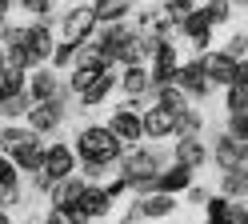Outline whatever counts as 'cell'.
I'll return each mask as SVG.
<instances>
[{"label":"cell","instance_id":"obj_1","mask_svg":"<svg viewBox=\"0 0 248 224\" xmlns=\"http://www.w3.org/2000/svg\"><path fill=\"white\" fill-rule=\"evenodd\" d=\"M72 144H76V160H80V164H104V168L120 164L124 148H128L108 124H84Z\"/></svg>","mask_w":248,"mask_h":224},{"label":"cell","instance_id":"obj_2","mask_svg":"<svg viewBox=\"0 0 248 224\" xmlns=\"http://www.w3.org/2000/svg\"><path fill=\"white\" fill-rule=\"evenodd\" d=\"M72 224H88V220H104V216H112V196L104 192V184L100 180H88L84 184V192L76 196V204H72Z\"/></svg>","mask_w":248,"mask_h":224},{"label":"cell","instance_id":"obj_3","mask_svg":"<svg viewBox=\"0 0 248 224\" xmlns=\"http://www.w3.org/2000/svg\"><path fill=\"white\" fill-rule=\"evenodd\" d=\"M164 168V160L160 152H152V148H140V144H132V148H124L120 156V172L128 176V184H140V180H156Z\"/></svg>","mask_w":248,"mask_h":224},{"label":"cell","instance_id":"obj_4","mask_svg":"<svg viewBox=\"0 0 248 224\" xmlns=\"http://www.w3.org/2000/svg\"><path fill=\"white\" fill-rule=\"evenodd\" d=\"M140 112H144V100H124V104H116L112 112H108V128L128 144H140L144 140V124H140Z\"/></svg>","mask_w":248,"mask_h":224},{"label":"cell","instance_id":"obj_5","mask_svg":"<svg viewBox=\"0 0 248 224\" xmlns=\"http://www.w3.org/2000/svg\"><path fill=\"white\" fill-rule=\"evenodd\" d=\"M176 212V196L172 192H160V188H152V192H140V196L132 200V208L124 212V220H168Z\"/></svg>","mask_w":248,"mask_h":224},{"label":"cell","instance_id":"obj_6","mask_svg":"<svg viewBox=\"0 0 248 224\" xmlns=\"http://www.w3.org/2000/svg\"><path fill=\"white\" fill-rule=\"evenodd\" d=\"M100 24H96V12H92V4H76L60 16V40H72V44H84L92 32H96Z\"/></svg>","mask_w":248,"mask_h":224},{"label":"cell","instance_id":"obj_7","mask_svg":"<svg viewBox=\"0 0 248 224\" xmlns=\"http://www.w3.org/2000/svg\"><path fill=\"white\" fill-rule=\"evenodd\" d=\"M176 68H180V48H176L172 40H156V44H152V56H148V76H152V88L172 84Z\"/></svg>","mask_w":248,"mask_h":224},{"label":"cell","instance_id":"obj_8","mask_svg":"<svg viewBox=\"0 0 248 224\" xmlns=\"http://www.w3.org/2000/svg\"><path fill=\"white\" fill-rule=\"evenodd\" d=\"M64 100H68V92H60V96H52V100H36L32 108H28V116H24V124L32 128V132H40V136H48V132H56V128H60V120H64Z\"/></svg>","mask_w":248,"mask_h":224},{"label":"cell","instance_id":"obj_9","mask_svg":"<svg viewBox=\"0 0 248 224\" xmlns=\"http://www.w3.org/2000/svg\"><path fill=\"white\" fill-rule=\"evenodd\" d=\"M172 84H180L184 92H188V100H208V96L216 92L212 88V80L204 76V60L192 56V60H180V68L172 76Z\"/></svg>","mask_w":248,"mask_h":224},{"label":"cell","instance_id":"obj_10","mask_svg":"<svg viewBox=\"0 0 248 224\" xmlns=\"http://www.w3.org/2000/svg\"><path fill=\"white\" fill-rule=\"evenodd\" d=\"M60 92H68V84L60 80V72L52 68V64H36L32 72H28V96H32V104L36 100H52V96Z\"/></svg>","mask_w":248,"mask_h":224},{"label":"cell","instance_id":"obj_11","mask_svg":"<svg viewBox=\"0 0 248 224\" xmlns=\"http://www.w3.org/2000/svg\"><path fill=\"white\" fill-rule=\"evenodd\" d=\"M140 124H144V136L148 140H164V136H176V112L164 108L160 100H152L140 112Z\"/></svg>","mask_w":248,"mask_h":224},{"label":"cell","instance_id":"obj_12","mask_svg":"<svg viewBox=\"0 0 248 224\" xmlns=\"http://www.w3.org/2000/svg\"><path fill=\"white\" fill-rule=\"evenodd\" d=\"M208 160H216L220 168H236V164H248V140H236L232 132H220L208 148Z\"/></svg>","mask_w":248,"mask_h":224},{"label":"cell","instance_id":"obj_13","mask_svg":"<svg viewBox=\"0 0 248 224\" xmlns=\"http://www.w3.org/2000/svg\"><path fill=\"white\" fill-rule=\"evenodd\" d=\"M200 60H204V76L212 80V88H228L236 80V60L224 48H208V52H200Z\"/></svg>","mask_w":248,"mask_h":224},{"label":"cell","instance_id":"obj_14","mask_svg":"<svg viewBox=\"0 0 248 224\" xmlns=\"http://www.w3.org/2000/svg\"><path fill=\"white\" fill-rule=\"evenodd\" d=\"M40 172L52 176V180H60V176H72V172H76V148H72V144H44Z\"/></svg>","mask_w":248,"mask_h":224},{"label":"cell","instance_id":"obj_15","mask_svg":"<svg viewBox=\"0 0 248 224\" xmlns=\"http://www.w3.org/2000/svg\"><path fill=\"white\" fill-rule=\"evenodd\" d=\"M128 100H144L152 92V76H148V64H120V84H116Z\"/></svg>","mask_w":248,"mask_h":224},{"label":"cell","instance_id":"obj_16","mask_svg":"<svg viewBox=\"0 0 248 224\" xmlns=\"http://www.w3.org/2000/svg\"><path fill=\"white\" fill-rule=\"evenodd\" d=\"M152 40L148 32H140V28H132L128 36H124V44H120V52H116V68L120 64H148V56H152Z\"/></svg>","mask_w":248,"mask_h":224},{"label":"cell","instance_id":"obj_17","mask_svg":"<svg viewBox=\"0 0 248 224\" xmlns=\"http://www.w3.org/2000/svg\"><path fill=\"white\" fill-rule=\"evenodd\" d=\"M120 84V72H116V64H112V68H104L96 80H92V84L80 92V96H76V100H80L84 108H96V104H104L108 100V96H112V88Z\"/></svg>","mask_w":248,"mask_h":224},{"label":"cell","instance_id":"obj_18","mask_svg":"<svg viewBox=\"0 0 248 224\" xmlns=\"http://www.w3.org/2000/svg\"><path fill=\"white\" fill-rule=\"evenodd\" d=\"M172 160H180V164H188V168H204V164H208V144H204V136H176Z\"/></svg>","mask_w":248,"mask_h":224},{"label":"cell","instance_id":"obj_19","mask_svg":"<svg viewBox=\"0 0 248 224\" xmlns=\"http://www.w3.org/2000/svg\"><path fill=\"white\" fill-rule=\"evenodd\" d=\"M52 48H56L52 24H48V20H32V24H28V52H32V60H36V64H48Z\"/></svg>","mask_w":248,"mask_h":224},{"label":"cell","instance_id":"obj_20","mask_svg":"<svg viewBox=\"0 0 248 224\" xmlns=\"http://www.w3.org/2000/svg\"><path fill=\"white\" fill-rule=\"evenodd\" d=\"M84 184H88V180H84V176H76V172H72V176H60V180L48 188V204L72 212V204H76V196L84 192Z\"/></svg>","mask_w":248,"mask_h":224},{"label":"cell","instance_id":"obj_21","mask_svg":"<svg viewBox=\"0 0 248 224\" xmlns=\"http://www.w3.org/2000/svg\"><path fill=\"white\" fill-rule=\"evenodd\" d=\"M104 68H112V64H104V60H76L72 68H68V76H64L68 92H72V96H80V92H84V88H88Z\"/></svg>","mask_w":248,"mask_h":224},{"label":"cell","instance_id":"obj_22","mask_svg":"<svg viewBox=\"0 0 248 224\" xmlns=\"http://www.w3.org/2000/svg\"><path fill=\"white\" fill-rule=\"evenodd\" d=\"M192 176H196V168H188V164H180V160H172L168 168H160L156 188H160V192H172V196H180V192L192 184Z\"/></svg>","mask_w":248,"mask_h":224},{"label":"cell","instance_id":"obj_23","mask_svg":"<svg viewBox=\"0 0 248 224\" xmlns=\"http://www.w3.org/2000/svg\"><path fill=\"white\" fill-rule=\"evenodd\" d=\"M92 12H96V24H116L132 16V0H92Z\"/></svg>","mask_w":248,"mask_h":224},{"label":"cell","instance_id":"obj_24","mask_svg":"<svg viewBox=\"0 0 248 224\" xmlns=\"http://www.w3.org/2000/svg\"><path fill=\"white\" fill-rule=\"evenodd\" d=\"M224 176H220V192L224 196H232V200H248V164H236V168H220Z\"/></svg>","mask_w":248,"mask_h":224},{"label":"cell","instance_id":"obj_25","mask_svg":"<svg viewBox=\"0 0 248 224\" xmlns=\"http://www.w3.org/2000/svg\"><path fill=\"white\" fill-rule=\"evenodd\" d=\"M148 96H152V100H160L164 108H172V112H180V108H188V104H192V100H188V92H184L180 84H160V88H152Z\"/></svg>","mask_w":248,"mask_h":224},{"label":"cell","instance_id":"obj_26","mask_svg":"<svg viewBox=\"0 0 248 224\" xmlns=\"http://www.w3.org/2000/svg\"><path fill=\"white\" fill-rule=\"evenodd\" d=\"M28 108H32V96H28V88H24V92H12V96L0 100V116L4 120H24Z\"/></svg>","mask_w":248,"mask_h":224},{"label":"cell","instance_id":"obj_27","mask_svg":"<svg viewBox=\"0 0 248 224\" xmlns=\"http://www.w3.org/2000/svg\"><path fill=\"white\" fill-rule=\"evenodd\" d=\"M200 132H204V112H200V108H180L176 112V136H200Z\"/></svg>","mask_w":248,"mask_h":224},{"label":"cell","instance_id":"obj_28","mask_svg":"<svg viewBox=\"0 0 248 224\" xmlns=\"http://www.w3.org/2000/svg\"><path fill=\"white\" fill-rule=\"evenodd\" d=\"M204 32H216L212 24H208V16H204V8H192L188 16H184V20H180V36L184 40H196V36H204Z\"/></svg>","mask_w":248,"mask_h":224},{"label":"cell","instance_id":"obj_29","mask_svg":"<svg viewBox=\"0 0 248 224\" xmlns=\"http://www.w3.org/2000/svg\"><path fill=\"white\" fill-rule=\"evenodd\" d=\"M24 88H28V72L4 64V68H0V100H4V96H12V92H24Z\"/></svg>","mask_w":248,"mask_h":224},{"label":"cell","instance_id":"obj_30","mask_svg":"<svg viewBox=\"0 0 248 224\" xmlns=\"http://www.w3.org/2000/svg\"><path fill=\"white\" fill-rule=\"evenodd\" d=\"M76 52H80V44H72V40H56L48 64H52L56 72H64V68H72V64H76Z\"/></svg>","mask_w":248,"mask_h":224},{"label":"cell","instance_id":"obj_31","mask_svg":"<svg viewBox=\"0 0 248 224\" xmlns=\"http://www.w3.org/2000/svg\"><path fill=\"white\" fill-rule=\"evenodd\" d=\"M200 8H204V16H208L212 28H224L232 20V0H204Z\"/></svg>","mask_w":248,"mask_h":224},{"label":"cell","instance_id":"obj_32","mask_svg":"<svg viewBox=\"0 0 248 224\" xmlns=\"http://www.w3.org/2000/svg\"><path fill=\"white\" fill-rule=\"evenodd\" d=\"M228 212H232V196H224V192H216V196H204V216H208V220L228 224Z\"/></svg>","mask_w":248,"mask_h":224},{"label":"cell","instance_id":"obj_33","mask_svg":"<svg viewBox=\"0 0 248 224\" xmlns=\"http://www.w3.org/2000/svg\"><path fill=\"white\" fill-rule=\"evenodd\" d=\"M248 108V88L244 84H228L224 88V112H244Z\"/></svg>","mask_w":248,"mask_h":224},{"label":"cell","instance_id":"obj_34","mask_svg":"<svg viewBox=\"0 0 248 224\" xmlns=\"http://www.w3.org/2000/svg\"><path fill=\"white\" fill-rule=\"evenodd\" d=\"M16 4H20V8L28 12V16H36V20H48L56 0H16Z\"/></svg>","mask_w":248,"mask_h":224},{"label":"cell","instance_id":"obj_35","mask_svg":"<svg viewBox=\"0 0 248 224\" xmlns=\"http://www.w3.org/2000/svg\"><path fill=\"white\" fill-rule=\"evenodd\" d=\"M160 8L168 12V20H176V24H180V20H184V16H188V12L196 8V0H164V4H160Z\"/></svg>","mask_w":248,"mask_h":224},{"label":"cell","instance_id":"obj_36","mask_svg":"<svg viewBox=\"0 0 248 224\" xmlns=\"http://www.w3.org/2000/svg\"><path fill=\"white\" fill-rule=\"evenodd\" d=\"M224 132H232L236 140H248V108L244 112H228V128Z\"/></svg>","mask_w":248,"mask_h":224},{"label":"cell","instance_id":"obj_37","mask_svg":"<svg viewBox=\"0 0 248 224\" xmlns=\"http://www.w3.org/2000/svg\"><path fill=\"white\" fill-rule=\"evenodd\" d=\"M20 176H24V172L16 168V160L0 152V180H4V184H20Z\"/></svg>","mask_w":248,"mask_h":224},{"label":"cell","instance_id":"obj_38","mask_svg":"<svg viewBox=\"0 0 248 224\" xmlns=\"http://www.w3.org/2000/svg\"><path fill=\"white\" fill-rule=\"evenodd\" d=\"M224 52L232 56V60H240V56H248V32H236L228 44H224Z\"/></svg>","mask_w":248,"mask_h":224},{"label":"cell","instance_id":"obj_39","mask_svg":"<svg viewBox=\"0 0 248 224\" xmlns=\"http://www.w3.org/2000/svg\"><path fill=\"white\" fill-rule=\"evenodd\" d=\"M104 192L116 200V196H124V192H132V184H128V176L120 172V176H112V180H104Z\"/></svg>","mask_w":248,"mask_h":224},{"label":"cell","instance_id":"obj_40","mask_svg":"<svg viewBox=\"0 0 248 224\" xmlns=\"http://www.w3.org/2000/svg\"><path fill=\"white\" fill-rule=\"evenodd\" d=\"M232 84H244V88H248V56L236 60V80H232Z\"/></svg>","mask_w":248,"mask_h":224},{"label":"cell","instance_id":"obj_41","mask_svg":"<svg viewBox=\"0 0 248 224\" xmlns=\"http://www.w3.org/2000/svg\"><path fill=\"white\" fill-rule=\"evenodd\" d=\"M192 48H196V56H200V52H208V48H212V32H204V36H196V40H192Z\"/></svg>","mask_w":248,"mask_h":224},{"label":"cell","instance_id":"obj_42","mask_svg":"<svg viewBox=\"0 0 248 224\" xmlns=\"http://www.w3.org/2000/svg\"><path fill=\"white\" fill-rule=\"evenodd\" d=\"M8 12H12V0H0V24H8Z\"/></svg>","mask_w":248,"mask_h":224},{"label":"cell","instance_id":"obj_43","mask_svg":"<svg viewBox=\"0 0 248 224\" xmlns=\"http://www.w3.org/2000/svg\"><path fill=\"white\" fill-rule=\"evenodd\" d=\"M4 64H8V56H4V44H0V68H4Z\"/></svg>","mask_w":248,"mask_h":224},{"label":"cell","instance_id":"obj_44","mask_svg":"<svg viewBox=\"0 0 248 224\" xmlns=\"http://www.w3.org/2000/svg\"><path fill=\"white\" fill-rule=\"evenodd\" d=\"M232 8H248V0H232Z\"/></svg>","mask_w":248,"mask_h":224},{"label":"cell","instance_id":"obj_45","mask_svg":"<svg viewBox=\"0 0 248 224\" xmlns=\"http://www.w3.org/2000/svg\"><path fill=\"white\" fill-rule=\"evenodd\" d=\"M68 4H76V0H68Z\"/></svg>","mask_w":248,"mask_h":224},{"label":"cell","instance_id":"obj_46","mask_svg":"<svg viewBox=\"0 0 248 224\" xmlns=\"http://www.w3.org/2000/svg\"><path fill=\"white\" fill-rule=\"evenodd\" d=\"M12 4H16V0H12Z\"/></svg>","mask_w":248,"mask_h":224}]
</instances>
